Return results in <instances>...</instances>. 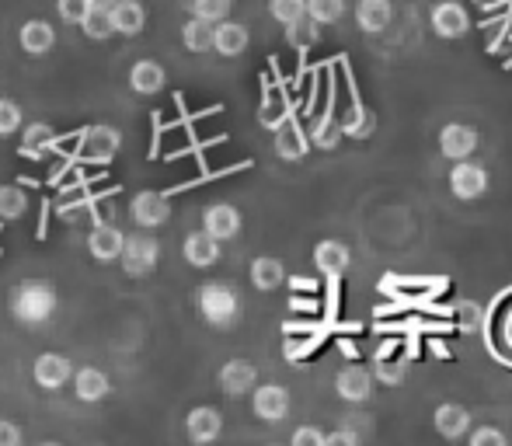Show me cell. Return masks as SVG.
I'll use <instances>...</instances> for the list:
<instances>
[{
	"label": "cell",
	"instance_id": "1",
	"mask_svg": "<svg viewBox=\"0 0 512 446\" xmlns=\"http://www.w3.org/2000/svg\"><path fill=\"white\" fill-rule=\"evenodd\" d=\"M11 318L21 321L28 328H39V325H49L60 311V290L53 283H21L11 290Z\"/></svg>",
	"mask_w": 512,
	"mask_h": 446
},
{
	"label": "cell",
	"instance_id": "2",
	"mask_svg": "<svg viewBox=\"0 0 512 446\" xmlns=\"http://www.w3.org/2000/svg\"><path fill=\"white\" fill-rule=\"evenodd\" d=\"M196 307H199V318L213 328H234L237 318H241V297H237V290L227 283L199 286Z\"/></svg>",
	"mask_w": 512,
	"mask_h": 446
},
{
	"label": "cell",
	"instance_id": "3",
	"mask_svg": "<svg viewBox=\"0 0 512 446\" xmlns=\"http://www.w3.org/2000/svg\"><path fill=\"white\" fill-rule=\"evenodd\" d=\"M161 262V241H157L150 230H136V234H126L122 241V251H119V265L129 272V276L143 279L157 269Z\"/></svg>",
	"mask_w": 512,
	"mask_h": 446
},
{
	"label": "cell",
	"instance_id": "4",
	"mask_svg": "<svg viewBox=\"0 0 512 446\" xmlns=\"http://www.w3.org/2000/svg\"><path fill=\"white\" fill-rule=\"evenodd\" d=\"M129 220L136 223L140 230H157L171 220V199L164 192L143 189L129 199Z\"/></svg>",
	"mask_w": 512,
	"mask_h": 446
},
{
	"label": "cell",
	"instance_id": "5",
	"mask_svg": "<svg viewBox=\"0 0 512 446\" xmlns=\"http://www.w3.org/2000/svg\"><path fill=\"white\" fill-rule=\"evenodd\" d=\"M251 412L265 426H279L290 415V391L283 384H255L251 387Z\"/></svg>",
	"mask_w": 512,
	"mask_h": 446
},
{
	"label": "cell",
	"instance_id": "6",
	"mask_svg": "<svg viewBox=\"0 0 512 446\" xmlns=\"http://www.w3.org/2000/svg\"><path fill=\"white\" fill-rule=\"evenodd\" d=\"M74 377V363L63 352H39L32 363V384L42 391H63Z\"/></svg>",
	"mask_w": 512,
	"mask_h": 446
},
{
	"label": "cell",
	"instance_id": "7",
	"mask_svg": "<svg viewBox=\"0 0 512 446\" xmlns=\"http://www.w3.org/2000/svg\"><path fill=\"white\" fill-rule=\"evenodd\" d=\"M122 150V133L115 126H88L81 133V161L108 164Z\"/></svg>",
	"mask_w": 512,
	"mask_h": 446
},
{
	"label": "cell",
	"instance_id": "8",
	"mask_svg": "<svg viewBox=\"0 0 512 446\" xmlns=\"http://www.w3.org/2000/svg\"><path fill=\"white\" fill-rule=\"evenodd\" d=\"M429 25L439 39H464L471 32V14L460 0H439L429 14Z\"/></svg>",
	"mask_w": 512,
	"mask_h": 446
},
{
	"label": "cell",
	"instance_id": "9",
	"mask_svg": "<svg viewBox=\"0 0 512 446\" xmlns=\"http://www.w3.org/2000/svg\"><path fill=\"white\" fill-rule=\"evenodd\" d=\"M450 192L457 199H464V203H471V199L485 196V192H488V171H485V164L471 161V157L457 161V168H450Z\"/></svg>",
	"mask_w": 512,
	"mask_h": 446
},
{
	"label": "cell",
	"instance_id": "10",
	"mask_svg": "<svg viewBox=\"0 0 512 446\" xmlns=\"http://www.w3.org/2000/svg\"><path fill=\"white\" fill-rule=\"evenodd\" d=\"M241 227H244V217H241V210H237V206L213 203V206H206V210H203V230L209 237H216L220 244L234 241V237L241 234Z\"/></svg>",
	"mask_w": 512,
	"mask_h": 446
},
{
	"label": "cell",
	"instance_id": "11",
	"mask_svg": "<svg viewBox=\"0 0 512 446\" xmlns=\"http://www.w3.org/2000/svg\"><path fill=\"white\" fill-rule=\"evenodd\" d=\"M481 136L474 126H467V122H446L443 129H439V150H443V157H450V161H464V157H471L474 150H478Z\"/></svg>",
	"mask_w": 512,
	"mask_h": 446
},
{
	"label": "cell",
	"instance_id": "12",
	"mask_svg": "<svg viewBox=\"0 0 512 446\" xmlns=\"http://www.w3.org/2000/svg\"><path fill=\"white\" fill-rule=\"evenodd\" d=\"M223 433V415L220 408L213 405H196L189 415H185V436H189V443L196 446H206V443H216Z\"/></svg>",
	"mask_w": 512,
	"mask_h": 446
},
{
	"label": "cell",
	"instance_id": "13",
	"mask_svg": "<svg viewBox=\"0 0 512 446\" xmlns=\"http://www.w3.org/2000/svg\"><path fill=\"white\" fill-rule=\"evenodd\" d=\"M314 265H317V272H321V276H328V279L345 276V272H349V265H352L349 244L335 241V237H324V241H317L314 244Z\"/></svg>",
	"mask_w": 512,
	"mask_h": 446
},
{
	"label": "cell",
	"instance_id": "14",
	"mask_svg": "<svg viewBox=\"0 0 512 446\" xmlns=\"http://www.w3.org/2000/svg\"><path fill=\"white\" fill-rule=\"evenodd\" d=\"M18 133H21V157H32V161H46L60 147V136H56V129L49 122H28Z\"/></svg>",
	"mask_w": 512,
	"mask_h": 446
},
{
	"label": "cell",
	"instance_id": "15",
	"mask_svg": "<svg viewBox=\"0 0 512 446\" xmlns=\"http://www.w3.org/2000/svg\"><path fill=\"white\" fill-rule=\"evenodd\" d=\"M216 380H220V391L227 398H241V394H251V387L258 384V370L248 359H227L220 366V373H216Z\"/></svg>",
	"mask_w": 512,
	"mask_h": 446
},
{
	"label": "cell",
	"instance_id": "16",
	"mask_svg": "<svg viewBox=\"0 0 512 446\" xmlns=\"http://www.w3.org/2000/svg\"><path fill=\"white\" fill-rule=\"evenodd\" d=\"M335 391L349 405H366L373 398V373L363 366H342L335 377Z\"/></svg>",
	"mask_w": 512,
	"mask_h": 446
},
{
	"label": "cell",
	"instance_id": "17",
	"mask_svg": "<svg viewBox=\"0 0 512 446\" xmlns=\"http://www.w3.org/2000/svg\"><path fill=\"white\" fill-rule=\"evenodd\" d=\"M251 46V35H248V25H241V21H216L213 25V53L223 56V60H234V56H241L244 49Z\"/></svg>",
	"mask_w": 512,
	"mask_h": 446
},
{
	"label": "cell",
	"instance_id": "18",
	"mask_svg": "<svg viewBox=\"0 0 512 446\" xmlns=\"http://www.w3.org/2000/svg\"><path fill=\"white\" fill-rule=\"evenodd\" d=\"M18 46L25 56H49L56 46V28L46 18H28L18 28Z\"/></svg>",
	"mask_w": 512,
	"mask_h": 446
},
{
	"label": "cell",
	"instance_id": "19",
	"mask_svg": "<svg viewBox=\"0 0 512 446\" xmlns=\"http://www.w3.org/2000/svg\"><path fill=\"white\" fill-rule=\"evenodd\" d=\"M70 384H74L77 401H84V405H98V401H105L108 394H112V380H108V373L98 370V366H81V370H74Z\"/></svg>",
	"mask_w": 512,
	"mask_h": 446
},
{
	"label": "cell",
	"instance_id": "20",
	"mask_svg": "<svg viewBox=\"0 0 512 446\" xmlns=\"http://www.w3.org/2000/svg\"><path fill=\"white\" fill-rule=\"evenodd\" d=\"M108 21H112V35L133 39V35H140L147 28V7L140 0H115L108 7Z\"/></svg>",
	"mask_w": 512,
	"mask_h": 446
},
{
	"label": "cell",
	"instance_id": "21",
	"mask_svg": "<svg viewBox=\"0 0 512 446\" xmlns=\"http://www.w3.org/2000/svg\"><path fill=\"white\" fill-rule=\"evenodd\" d=\"M220 248H223V244L216 241V237H209L203 227L192 230V234L182 241V255H185V262H189L192 269H213V265L220 262V255H223Z\"/></svg>",
	"mask_w": 512,
	"mask_h": 446
},
{
	"label": "cell",
	"instance_id": "22",
	"mask_svg": "<svg viewBox=\"0 0 512 446\" xmlns=\"http://www.w3.org/2000/svg\"><path fill=\"white\" fill-rule=\"evenodd\" d=\"M164 84H168V70L157 60H136L133 67H129V91H133V95L154 98L164 91Z\"/></svg>",
	"mask_w": 512,
	"mask_h": 446
},
{
	"label": "cell",
	"instance_id": "23",
	"mask_svg": "<svg viewBox=\"0 0 512 446\" xmlns=\"http://www.w3.org/2000/svg\"><path fill=\"white\" fill-rule=\"evenodd\" d=\"M122 241H126V234H122L115 223H95V230L88 234V255L102 265L119 262Z\"/></svg>",
	"mask_w": 512,
	"mask_h": 446
},
{
	"label": "cell",
	"instance_id": "24",
	"mask_svg": "<svg viewBox=\"0 0 512 446\" xmlns=\"http://www.w3.org/2000/svg\"><path fill=\"white\" fill-rule=\"evenodd\" d=\"M432 426H436V433L443 436V440H464V436L471 433V412H467L464 405L446 401V405H439L436 415H432Z\"/></svg>",
	"mask_w": 512,
	"mask_h": 446
},
{
	"label": "cell",
	"instance_id": "25",
	"mask_svg": "<svg viewBox=\"0 0 512 446\" xmlns=\"http://www.w3.org/2000/svg\"><path fill=\"white\" fill-rule=\"evenodd\" d=\"M391 21H394L391 0H359L356 4V25L363 28V32L377 35V32H384Z\"/></svg>",
	"mask_w": 512,
	"mask_h": 446
},
{
	"label": "cell",
	"instance_id": "26",
	"mask_svg": "<svg viewBox=\"0 0 512 446\" xmlns=\"http://www.w3.org/2000/svg\"><path fill=\"white\" fill-rule=\"evenodd\" d=\"M248 276H251V286H255V290L272 293V290H279V286L286 283V265L279 262V258H272V255H262V258H255V262H251Z\"/></svg>",
	"mask_w": 512,
	"mask_h": 446
},
{
	"label": "cell",
	"instance_id": "27",
	"mask_svg": "<svg viewBox=\"0 0 512 446\" xmlns=\"http://www.w3.org/2000/svg\"><path fill=\"white\" fill-rule=\"evenodd\" d=\"M307 147H310V140L297 122L286 119L283 126H276V154L283 157V161H300V157L307 154Z\"/></svg>",
	"mask_w": 512,
	"mask_h": 446
},
{
	"label": "cell",
	"instance_id": "28",
	"mask_svg": "<svg viewBox=\"0 0 512 446\" xmlns=\"http://www.w3.org/2000/svg\"><path fill=\"white\" fill-rule=\"evenodd\" d=\"M307 140H310V147H317V150H335L338 143H342V126H338L335 115L324 112V115H317V119L310 122Z\"/></svg>",
	"mask_w": 512,
	"mask_h": 446
},
{
	"label": "cell",
	"instance_id": "29",
	"mask_svg": "<svg viewBox=\"0 0 512 446\" xmlns=\"http://www.w3.org/2000/svg\"><path fill=\"white\" fill-rule=\"evenodd\" d=\"M182 46L189 53L203 56V53H213V25L203 18H189L182 25Z\"/></svg>",
	"mask_w": 512,
	"mask_h": 446
},
{
	"label": "cell",
	"instance_id": "30",
	"mask_svg": "<svg viewBox=\"0 0 512 446\" xmlns=\"http://www.w3.org/2000/svg\"><path fill=\"white\" fill-rule=\"evenodd\" d=\"M338 126H342V136L366 140V136H373V129H377V115L370 109H363V105H356V109H349L342 119H338Z\"/></svg>",
	"mask_w": 512,
	"mask_h": 446
},
{
	"label": "cell",
	"instance_id": "31",
	"mask_svg": "<svg viewBox=\"0 0 512 446\" xmlns=\"http://www.w3.org/2000/svg\"><path fill=\"white\" fill-rule=\"evenodd\" d=\"M317 39H321V25H317L314 18H297L293 25H286V42H290L293 49H310L317 46Z\"/></svg>",
	"mask_w": 512,
	"mask_h": 446
},
{
	"label": "cell",
	"instance_id": "32",
	"mask_svg": "<svg viewBox=\"0 0 512 446\" xmlns=\"http://www.w3.org/2000/svg\"><path fill=\"white\" fill-rule=\"evenodd\" d=\"M28 213V196L21 185H0V220H21Z\"/></svg>",
	"mask_w": 512,
	"mask_h": 446
},
{
	"label": "cell",
	"instance_id": "33",
	"mask_svg": "<svg viewBox=\"0 0 512 446\" xmlns=\"http://www.w3.org/2000/svg\"><path fill=\"white\" fill-rule=\"evenodd\" d=\"M373 380H380L384 387H398L401 380L408 377V363L405 359H391V356H377V366H373Z\"/></svg>",
	"mask_w": 512,
	"mask_h": 446
},
{
	"label": "cell",
	"instance_id": "34",
	"mask_svg": "<svg viewBox=\"0 0 512 446\" xmlns=\"http://www.w3.org/2000/svg\"><path fill=\"white\" fill-rule=\"evenodd\" d=\"M81 28L84 35H88L91 42H105V39H112V21H108V11H102V7H91L88 14L81 18Z\"/></svg>",
	"mask_w": 512,
	"mask_h": 446
},
{
	"label": "cell",
	"instance_id": "35",
	"mask_svg": "<svg viewBox=\"0 0 512 446\" xmlns=\"http://www.w3.org/2000/svg\"><path fill=\"white\" fill-rule=\"evenodd\" d=\"M307 18L317 25H335L345 18V0H307Z\"/></svg>",
	"mask_w": 512,
	"mask_h": 446
},
{
	"label": "cell",
	"instance_id": "36",
	"mask_svg": "<svg viewBox=\"0 0 512 446\" xmlns=\"http://www.w3.org/2000/svg\"><path fill=\"white\" fill-rule=\"evenodd\" d=\"M230 7H234V0H189L192 18H203V21H209V25L230 18Z\"/></svg>",
	"mask_w": 512,
	"mask_h": 446
},
{
	"label": "cell",
	"instance_id": "37",
	"mask_svg": "<svg viewBox=\"0 0 512 446\" xmlns=\"http://www.w3.org/2000/svg\"><path fill=\"white\" fill-rule=\"evenodd\" d=\"M269 14L286 28L307 14V0H269Z\"/></svg>",
	"mask_w": 512,
	"mask_h": 446
},
{
	"label": "cell",
	"instance_id": "38",
	"mask_svg": "<svg viewBox=\"0 0 512 446\" xmlns=\"http://www.w3.org/2000/svg\"><path fill=\"white\" fill-rule=\"evenodd\" d=\"M25 126V112L14 98H0V136H14Z\"/></svg>",
	"mask_w": 512,
	"mask_h": 446
},
{
	"label": "cell",
	"instance_id": "39",
	"mask_svg": "<svg viewBox=\"0 0 512 446\" xmlns=\"http://www.w3.org/2000/svg\"><path fill=\"white\" fill-rule=\"evenodd\" d=\"M457 325L464 328V332H474V328L481 325V304L478 300H460L457 304Z\"/></svg>",
	"mask_w": 512,
	"mask_h": 446
},
{
	"label": "cell",
	"instance_id": "40",
	"mask_svg": "<svg viewBox=\"0 0 512 446\" xmlns=\"http://www.w3.org/2000/svg\"><path fill=\"white\" fill-rule=\"evenodd\" d=\"M471 446H509V436L502 433V429H495V426H481V429H474L471 436Z\"/></svg>",
	"mask_w": 512,
	"mask_h": 446
},
{
	"label": "cell",
	"instance_id": "41",
	"mask_svg": "<svg viewBox=\"0 0 512 446\" xmlns=\"http://www.w3.org/2000/svg\"><path fill=\"white\" fill-rule=\"evenodd\" d=\"M56 11H60V18L67 21V25H81V18L91 7H88V0H56Z\"/></svg>",
	"mask_w": 512,
	"mask_h": 446
},
{
	"label": "cell",
	"instance_id": "42",
	"mask_svg": "<svg viewBox=\"0 0 512 446\" xmlns=\"http://www.w3.org/2000/svg\"><path fill=\"white\" fill-rule=\"evenodd\" d=\"M290 443L293 446H324V433L317 426H300V429H293Z\"/></svg>",
	"mask_w": 512,
	"mask_h": 446
},
{
	"label": "cell",
	"instance_id": "43",
	"mask_svg": "<svg viewBox=\"0 0 512 446\" xmlns=\"http://www.w3.org/2000/svg\"><path fill=\"white\" fill-rule=\"evenodd\" d=\"M0 446H21V429L11 419H0Z\"/></svg>",
	"mask_w": 512,
	"mask_h": 446
},
{
	"label": "cell",
	"instance_id": "44",
	"mask_svg": "<svg viewBox=\"0 0 512 446\" xmlns=\"http://www.w3.org/2000/svg\"><path fill=\"white\" fill-rule=\"evenodd\" d=\"M359 436L352 429H338V433H328L324 436V446H356Z\"/></svg>",
	"mask_w": 512,
	"mask_h": 446
},
{
	"label": "cell",
	"instance_id": "45",
	"mask_svg": "<svg viewBox=\"0 0 512 446\" xmlns=\"http://www.w3.org/2000/svg\"><path fill=\"white\" fill-rule=\"evenodd\" d=\"M286 283H290L293 286V290H310V293H314L317 290V283H314V279H307V276H286Z\"/></svg>",
	"mask_w": 512,
	"mask_h": 446
},
{
	"label": "cell",
	"instance_id": "46",
	"mask_svg": "<svg viewBox=\"0 0 512 446\" xmlns=\"http://www.w3.org/2000/svg\"><path fill=\"white\" fill-rule=\"evenodd\" d=\"M112 4H115V0H88V7H102V11H108Z\"/></svg>",
	"mask_w": 512,
	"mask_h": 446
},
{
	"label": "cell",
	"instance_id": "47",
	"mask_svg": "<svg viewBox=\"0 0 512 446\" xmlns=\"http://www.w3.org/2000/svg\"><path fill=\"white\" fill-rule=\"evenodd\" d=\"M342 352H345V356L356 359V345H352V342H342Z\"/></svg>",
	"mask_w": 512,
	"mask_h": 446
}]
</instances>
